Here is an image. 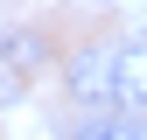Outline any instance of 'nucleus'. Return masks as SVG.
I'll return each instance as SVG.
<instances>
[{
	"label": "nucleus",
	"mask_w": 147,
	"mask_h": 140,
	"mask_svg": "<svg viewBox=\"0 0 147 140\" xmlns=\"http://www.w3.org/2000/svg\"><path fill=\"white\" fill-rule=\"evenodd\" d=\"M63 91L70 105H91V112H119L112 105V42H84L63 56Z\"/></svg>",
	"instance_id": "nucleus-1"
},
{
	"label": "nucleus",
	"mask_w": 147,
	"mask_h": 140,
	"mask_svg": "<svg viewBox=\"0 0 147 140\" xmlns=\"http://www.w3.org/2000/svg\"><path fill=\"white\" fill-rule=\"evenodd\" d=\"M42 56H49V42H42L35 28H0V105H14V98L35 84Z\"/></svg>",
	"instance_id": "nucleus-2"
},
{
	"label": "nucleus",
	"mask_w": 147,
	"mask_h": 140,
	"mask_svg": "<svg viewBox=\"0 0 147 140\" xmlns=\"http://www.w3.org/2000/svg\"><path fill=\"white\" fill-rule=\"evenodd\" d=\"M112 105L147 119V35H119L112 42Z\"/></svg>",
	"instance_id": "nucleus-3"
},
{
	"label": "nucleus",
	"mask_w": 147,
	"mask_h": 140,
	"mask_svg": "<svg viewBox=\"0 0 147 140\" xmlns=\"http://www.w3.org/2000/svg\"><path fill=\"white\" fill-rule=\"evenodd\" d=\"M70 140H147L140 112H91V119H56Z\"/></svg>",
	"instance_id": "nucleus-4"
}]
</instances>
